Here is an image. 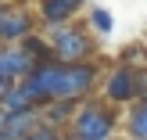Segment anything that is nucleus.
Masks as SVG:
<instances>
[{
	"label": "nucleus",
	"instance_id": "5",
	"mask_svg": "<svg viewBox=\"0 0 147 140\" xmlns=\"http://www.w3.org/2000/svg\"><path fill=\"white\" fill-rule=\"evenodd\" d=\"M36 32V18L25 7L0 4V43H22Z\"/></svg>",
	"mask_w": 147,
	"mask_h": 140
},
{
	"label": "nucleus",
	"instance_id": "13",
	"mask_svg": "<svg viewBox=\"0 0 147 140\" xmlns=\"http://www.w3.org/2000/svg\"><path fill=\"white\" fill-rule=\"evenodd\" d=\"M144 54H147V47H144Z\"/></svg>",
	"mask_w": 147,
	"mask_h": 140
},
{
	"label": "nucleus",
	"instance_id": "12",
	"mask_svg": "<svg viewBox=\"0 0 147 140\" xmlns=\"http://www.w3.org/2000/svg\"><path fill=\"white\" fill-rule=\"evenodd\" d=\"M0 4H14V0H0Z\"/></svg>",
	"mask_w": 147,
	"mask_h": 140
},
{
	"label": "nucleus",
	"instance_id": "11",
	"mask_svg": "<svg viewBox=\"0 0 147 140\" xmlns=\"http://www.w3.org/2000/svg\"><path fill=\"white\" fill-rule=\"evenodd\" d=\"M90 29H93L97 36H108V32L115 29L111 11H104V7H93V11H90Z\"/></svg>",
	"mask_w": 147,
	"mask_h": 140
},
{
	"label": "nucleus",
	"instance_id": "1",
	"mask_svg": "<svg viewBox=\"0 0 147 140\" xmlns=\"http://www.w3.org/2000/svg\"><path fill=\"white\" fill-rule=\"evenodd\" d=\"M47 43H50V54L65 65H76V61H90L97 54V40L86 25H54L47 29Z\"/></svg>",
	"mask_w": 147,
	"mask_h": 140
},
{
	"label": "nucleus",
	"instance_id": "9",
	"mask_svg": "<svg viewBox=\"0 0 147 140\" xmlns=\"http://www.w3.org/2000/svg\"><path fill=\"white\" fill-rule=\"evenodd\" d=\"M126 137H129V140H147V101L129 104V115H126Z\"/></svg>",
	"mask_w": 147,
	"mask_h": 140
},
{
	"label": "nucleus",
	"instance_id": "4",
	"mask_svg": "<svg viewBox=\"0 0 147 140\" xmlns=\"http://www.w3.org/2000/svg\"><path fill=\"white\" fill-rule=\"evenodd\" d=\"M93 90H97V65L93 61H76V65L61 61L54 101H76V104H83V101H90Z\"/></svg>",
	"mask_w": 147,
	"mask_h": 140
},
{
	"label": "nucleus",
	"instance_id": "6",
	"mask_svg": "<svg viewBox=\"0 0 147 140\" xmlns=\"http://www.w3.org/2000/svg\"><path fill=\"white\" fill-rule=\"evenodd\" d=\"M86 7V0H40L36 4V14H40V22L47 29L54 25H68V22H76V14Z\"/></svg>",
	"mask_w": 147,
	"mask_h": 140
},
{
	"label": "nucleus",
	"instance_id": "10",
	"mask_svg": "<svg viewBox=\"0 0 147 140\" xmlns=\"http://www.w3.org/2000/svg\"><path fill=\"white\" fill-rule=\"evenodd\" d=\"M0 108L11 115V112H29V108H36V104H32V97L25 93V86H22V83H14V86H7V90H4V97H0Z\"/></svg>",
	"mask_w": 147,
	"mask_h": 140
},
{
	"label": "nucleus",
	"instance_id": "7",
	"mask_svg": "<svg viewBox=\"0 0 147 140\" xmlns=\"http://www.w3.org/2000/svg\"><path fill=\"white\" fill-rule=\"evenodd\" d=\"M40 126H43V112H40V108H29V112H11V115L4 119L0 140H29Z\"/></svg>",
	"mask_w": 147,
	"mask_h": 140
},
{
	"label": "nucleus",
	"instance_id": "3",
	"mask_svg": "<svg viewBox=\"0 0 147 140\" xmlns=\"http://www.w3.org/2000/svg\"><path fill=\"white\" fill-rule=\"evenodd\" d=\"M104 97L111 104H136L147 101V68L144 65H115L104 76Z\"/></svg>",
	"mask_w": 147,
	"mask_h": 140
},
{
	"label": "nucleus",
	"instance_id": "2",
	"mask_svg": "<svg viewBox=\"0 0 147 140\" xmlns=\"http://www.w3.org/2000/svg\"><path fill=\"white\" fill-rule=\"evenodd\" d=\"M68 140H115V112L104 101H83L68 122Z\"/></svg>",
	"mask_w": 147,
	"mask_h": 140
},
{
	"label": "nucleus",
	"instance_id": "8",
	"mask_svg": "<svg viewBox=\"0 0 147 140\" xmlns=\"http://www.w3.org/2000/svg\"><path fill=\"white\" fill-rule=\"evenodd\" d=\"M76 101H50V104H43L40 112H43V126H54V129H65L68 133V122H72V115H76Z\"/></svg>",
	"mask_w": 147,
	"mask_h": 140
}]
</instances>
